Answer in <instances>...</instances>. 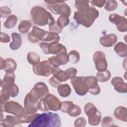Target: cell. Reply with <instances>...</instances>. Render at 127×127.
<instances>
[{"mask_svg": "<svg viewBox=\"0 0 127 127\" xmlns=\"http://www.w3.org/2000/svg\"><path fill=\"white\" fill-rule=\"evenodd\" d=\"M28 127H60L61 121L58 114L52 113L38 114Z\"/></svg>", "mask_w": 127, "mask_h": 127, "instance_id": "1", "label": "cell"}, {"mask_svg": "<svg viewBox=\"0 0 127 127\" xmlns=\"http://www.w3.org/2000/svg\"><path fill=\"white\" fill-rule=\"evenodd\" d=\"M99 14V12L96 8L90 7L85 10L75 11L74 13L73 19L78 24L89 28L92 25Z\"/></svg>", "mask_w": 127, "mask_h": 127, "instance_id": "2", "label": "cell"}, {"mask_svg": "<svg viewBox=\"0 0 127 127\" xmlns=\"http://www.w3.org/2000/svg\"><path fill=\"white\" fill-rule=\"evenodd\" d=\"M31 15L33 23L39 26H45L55 20L50 12L39 6H35L32 8Z\"/></svg>", "mask_w": 127, "mask_h": 127, "instance_id": "3", "label": "cell"}, {"mask_svg": "<svg viewBox=\"0 0 127 127\" xmlns=\"http://www.w3.org/2000/svg\"><path fill=\"white\" fill-rule=\"evenodd\" d=\"M62 102L54 94L49 93L45 97L40 99L37 104L39 110L43 112L49 111H57L60 110Z\"/></svg>", "mask_w": 127, "mask_h": 127, "instance_id": "4", "label": "cell"}, {"mask_svg": "<svg viewBox=\"0 0 127 127\" xmlns=\"http://www.w3.org/2000/svg\"><path fill=\"white\" fill-rule=\"evenodd\" d=\"M47 7L53 13L68 17L71 14L70 7L64 1L45 0Z\"/></svg>", "mask_w": 127, "mask_h": 127, "instance_id": "5", "label": "cell"}, {"mask_svg": "<svg viewBox=\"0 0 127 127\" xmlns=\"http://www.w3.org/2000/svg\"><path fill=\"white\" fill-rule=\"evenodd\" d=\"M49 93V89L46 84L42 82L36 83L33 88L28 93L30 97L36 102L45 97Z\"/></svg>", "mask_w": 127, "mask_h": 127, "instance_id": "6", "label": "cell"}, {"mask_svg": "<svg viewBox=\"0 0 127 127\" xmlns=\"http://www.w3.org/2000/svg\"><path fill=\"white\" fill-rule=\"evenodd\" d=\"M2 112L12 114L16 116H20L26 113L24 108L17 102L9 101L4 104L0 105Z\"/></svg>", "mask_w": 127, "mask_h": 127, "instance_id": "7", "label": "cell"}, {"mask_svg": "<svg viewBox=\"0 0 127 127\" xmlns=\"http://www.w3.org/2000/svg\"><path fill=\"white\" fill-rule=\"evenodd\" d=\"M33 71L37 75L48 77L53 74V66L49 60H45L33 65Z\"/></svg>", "mask_w": 127, "mask_h": 127, "instance_id": "8", "label": "cell"}, {"mask_svg": "<svg viewBox=\"0 0 127 127\" xmlns=\"http://www.w3.org/2000/svg\"><path fill=\"white\" fill-rule=\"evenodd\" d=\"M85 78V76H75L70 80L75 92L78 95L84 96L88 92V87Z\"/></svg>", "mask_w": 127, "mask_h": 127, "instance_id": "9", "label": "cell"}, {"mask_svg": "<svg viewBox=\"0 0 127 127\" xmlns=\"http://www.w3.org/2000/svg\"><path fill=\"white\" fill-rule=\"evenodd\" d=\"M42 52L46 55H58L62 51H67L65 46L60 43H49L41 42L39 44Z\"/></svg>", "mask_w": 127, "mask_h": 127, "instance_id": "10", "label": "cell"}, {"mask_svg": "<svg viewBox=\"0 0 127 127\" xmlns=\"http://www.w3.org/2000/svg\"><path fill=\"white\" fill-rule=\"evenodd\" d=\"M109 21L116 24L118 30L121 32L127 31V19L123 16L116 13H112L109 15Z\"/></svg>", "mask_w": 127, "mask_h": 127, "instance_id": "11", "label": "cell"}, {"mask_svg": "<svg viewBox=\"0 0 127 127\" xmlns=\"http://www.w3.org/2000/svg\"><path fill=\"white\" fill-rule=\"evenodd\" d=\"M93 60L95 67L98 71H103L107 69L108 64L105 53L101 51H96L93 55Z\"/></svg>", "mask_w": 127, "mask_h": 127, "instance_id": "12", "label": "cell"}, {"mask_svg": "<svg viewBox=\"0 0 127 127\" xmlns=\"http://www.w3.org/2000/svg\"><path fill=\"white\" fill-rule=\"evenodd\" d=\"M48 60L53 67H59L61 65H65L69 62L67 51H62L56 55V56L50 57Z\"/></svg>", "mask_w": 127, "mask_h": 127, "instance_id": "13", "label": "cell"}, {"mask_svg": "<svg viewBox=\"0 0 127 127\" xmlns=\"http://www.w3.org/2000/svg\"><path fill=\"white\" fill-rule=\"evenodd\" d=\"M47 32L48 31L34 26L33 27L32 31L28 35V39L32 43H37L39 41H43Z\"/></svg>", "mask_w": 127, "mask_h": 127, "instance_id": "14", "label": "cell"}, {"mask_svg": "<svg viewBox=\"0 0 127 127\" xmlns=\"http://www.w3.org/2000/svg\"><path fill=\"white\" fill-rule=\"evenodd\" d=\"M85 82L88 87V92L94 95L100 93V87L98 84V81L96 77L93 76H85Z\"/></svg>", "mask_w": 127, "mask_h": 127, "instance_id": "15", "label": "cell"}, {"mask_svg": "<svg viewBox=\"0 0 127 127\" xmlns=\"http://www.w3.org/2000/svg\"><path fill=\"white\" fill-rule=\"evenodd\" d=\"M38 103L34 101L27 93L25 97L24 104L25 112L29 114L35 113L38 110L37 106Z\"/></svg>", "mask_w": 127, "mask_h": 127, "instance_id": "16", "label": "cell"}, {"mask_svg": "<svg viewBox=\"0 0 127 127\" xmlns=\"http://www.w3.org/2000/svg\"><path fill=\"white\" fill-rule=\"evenodd\" d=\"M111 83L114 89L120 93H126L127 92V85L124 79L120 77L116 76L112 79Z\"/></svg>", "mask_w": 127, "mask_h": 127, "instance_id": "17", "label": "cell"}, {"mask_svg": "<svg viewBox=\"0 0 127 127\" xmlns=\"http://www.w3.org/2000/svg\"><path fill=\"white\" fill-rule=\"evenodd\" d=\"M118 41V37L115 34H109L102 36L100 38V44L105 47L114 46Z\"/></svg>", "mask_w": 127, "mask_h": 127, "instance_id": "18", "label": "cell"}, {"mask_svg": "<svg viewBox=\"0 0 127 127\" xmlns=\"http://www.w3.org/2000/svg\"><path fill=\"white\" fill-rule=\"evenodd\" d=\"M19 119L17 116L7 115L0 122V126L2 127H15L20 125Z\"/></svg>", "mask_w": 127, "mask_h": 127, "instance_id": "19", "label": "cell"}, {"mask_svg": "<svg viewBox=\"0 0 127 127\" xmlns=\"http://www.w3.org/2000/svg\"><path fill=\"white\" fill-rule=\"evenodd\" d=\"M53 76L61 83L65 82L69 79L66 70H63L59 67H53Z\"/></svg>", "mask_w": 127, "mask_h": 127, "instance_id": "20", "label": "cell"}, {"mask_svg": "<svg viewBox=\"0 0 127 127\" xmlns=\"http://www.w3.org/2000/svg\"><path fill=\"white\" fill-rule=\"evenodd\" d=\"M115 117L119 120L127 122V109L125 107L119 106L115 109L114 112Z\"/></svg>", "mask_w": 127, "mask_h": 127, "instance_id": "21", "label": "cell"}, {"mask_svg": "<svg viewBox=\"0 0 127 127\" xmlns=\"http://www.w3.org/2000/svg\"><path fill=\"white\" fill-rule=\"evenodd\" d=\"M15 74L13 73H5L3 79L1 80V87L2 88L15 84Z\"/></svg>", "mask_w": 127, "mask_h": 127, "instance_id": "22", "label": "cell"}, {"mask_svg": "<svg viewBox=\"0 0 127 127\" xmlns=\"http://www.w3.org/2000/svg\"><path fill=\"white\" fill-rule=\"evenodd\" d=\"M17 64L16 62L11 58L4 59V66L3 70L6 73H13L16 69Z\"/></svg>", "mask_w": 127, "mask_h": 127, "instance_id": "23", "label": "cell"}, {"mask_svg": "<svg viewBox=\"0 0 127 127\" xmlns=\"http://www.w3.org/2000/svg\"><path fill=\"white\" fill-rule=\"evenodd\" d=\"M11 36L12 41L10 43L9 47L12 50H16L19 49L21 45V37L17 33H12Z\"/></svg>", "mask_w": 127, "mask_h": 127, "instance_id": "24", "label": "cell"}, {"mask_svg": "<svg viewBox=\"0 0 127 127\" xmlns=\"http://www.w3.org/2000/svg\"><path fill=\"white\" fill-rule=\"evenodd\" d=\"M114 50L117 54L120 57H126L127 55V46L122 42H118L115 46Z\"/></svg>", "mask_w": 127, "mask_h": 127, "instance_id": "25", "label": "cell"}, {"mask_svg": "<svg viewBox=\"0 0 127 127\" xmlns=\"http://www.w3.org/2000/svg\"><path fill=\"white\" fill-rule=\"evenodd\" d=\"M57 90L59 94L62 97L68 96L71 91L70 86L67 84L59 85L57 87Z\"/></svg>", "mask_w": 127, "mask_h": 127, "instance_id": "26", "label": "cell"}, {"mask_svg": "<svg viewBox=\"0 0 127 127\" xmlns=\"http://www.w3.org/2000/svg\"><path fill=\"white\" fill-rule=\"evenodd\" d=\"M60 40V37L59 34L52 33L51 32H47L45 37L43 40V42H47L49 43H58Z\"/></svg>", "mask_w": 127, "mask_h": 127, "instance_id": "27", "label": "cell"}, {"mask_svg": "<svg viewBox=\"0 0 127 127\" xmlns=\"http://www.w3.org/2000/svg\"><path fill=\"white\" fill-rule=\"evenodd\" d=\"M111 73L108 69L103 71H98L96 74V78L97 81L100 82H105L108 81L111 78Z\"/></svg>", "mask_w": 127, "mask_h": 127, "instance_id": "28", "label": "cell"}, {"mask_svg": "<svg viewBox=\"0 0 127 127\" xmlns=\"http://www.w3.org/2000/svg\"><path fill=\"white\" fill-rule=\"evenodd\" d=\"M66 113H67L70 117H76L81 114V109L80 107L74 104L72 102L68 107Z\"/></svg>", "mask_w": 127, "mask_h": 127, "instance_id": "29", "label": "cell"}, {"mask_svg": "<svg viewBox=\"0 0 127 127\" xmlns=\"http://www.w3.org/2000/svg\"><path fill=\"white\" fill-rule=\"evenodd\" d=\"M84 110L85 114L88 117L94 115L98 111L94 104L90 102L87 103L85 105Z\"/></svg>", "mask_w": 127, "mask_h": 127, "instance_id": "30", "label": "cell"}, {"mask_svg": "<svg viewBox=\"0 0 127 127\" xmlns=\"http://www.w3.org/2000/svg\"><path fill=\"white\" fill-rule=\"evenodd\" d=\"M17 22V17L14 14L9 16L5 21L3 23V26L6 29H11L13 28Z\"/></svg>", "mask_w": 127, "mask_h": 127, "instance_id": "31", "label": "cell"}, {"mask_svg": "<svg viewBox=\"0 0 127 127\" xmlns=\"http://www.w3.org/2000/svg\"><path fill=\"white\" fill-rule=\"evenodd\" d=\"M27 59L29 63L33 65L39 63L40 61V56L33 52H30L27 54Z\"/></svg>", "mask_w": 127, "mask_h": 127, "instance_id": "32", "label": "cell"}, {"mask_svg": "<svg viewBox=\"0 0 127 127\" xmlns=\"http://www.w3.org/2000/svg\"><path fill=\"white\" fill-rule=\"evenodd\" d=\"M32 27V23L29 20H23L19 24L18 29L21 33H26Z\"/></svg>", "mask_w": 127, "mask_h": 127, "instance_id": "33", "label": "cell"}, {"mask_svg": "<svg viewBox=\"0 0 127 127\" xmlns=\"http://www.w3.org/2000/svg\"><path fill=\"white\" fill-rule=\"evenodd\" d=\"M101 119V114L98 110L94 115L88 117V123L91 126H97L99 125Z\"/></svg>", "mask_w": 127, "mask_h": 127, "instance_id": "34", "label": "cell"}, {"mask_svg": "<svg viewBox=\"0 0 127 127\" xmlns=\"http://www.w3.org/2000/svg\"><path fill=\"white\" fill-rule=\"evenodd\" d=\"M88 0H75L74 6L78 11H83L89 8L90 6Z\"/></svg>", "mask_w": 127, "mask_h": 127, "instance_id": "35", "label": "cell"}, {"mask_svg": "<svg viewBox=\"0 0 127 127\" xmlns=\"http://www.w3.org/2000/svg\"><path fill=\"white\" fill-rule=\"evenodd\" d=\"M68 61L71 64H76L80 60V55L76 50L70 51L67 54Z\"/></svg>", "mask_w": 127, "mask_h": 127, "instance_id": "36", "label": "cell"}, {"mask_svg": "<svg viewBox=\"0 0 127 127\" xmlns=\"http://www.w3.org/2000/svg\"><path fill=\"white\" fill-rule=\"evenodd\" d=\"M2 88L5 89L9 92L10 97L13 98L17 96V95L19 93V88L17 85H16L15 84H12L8 86L3 87Z\"/></svg>", "mask_w": 127, "mask_h": 127, "instance_id": "37", "label": "cell"}, {"mask_svg": "<svg viewBox=\"0 0 127 127\" xmlns=\"http://www.w3.org/2000/svg\"><path fill=\"white\" fill-rule=\"evenodd\" d=\"M49 28L51 32L59 34L62 32L63 29L60 28L55 20L52 21L49 24Z\"/></svg>", "mask_w": 127, "mask_h": 127, "instance_id": "38", "label": "cell"}, {"mask_svg": "<svg viewBox=\"0 0 127 127\" xmlns=\"http://www.w3.org/2000/svg\"><path fill=\"white\" fill-rule=\"evenodd\" d=\"M10 94L9 92L5 89L2 88V90L0 92V105L4 104L6 102H7L10 98Z\"/></svg>", "mask_w": 127, "mask_h": 127, "instance_id": "39", "label": "cell"}, {"mask_svg": "<svg viewBox=\"0 0 127 127\" xmlns=\"http://www.w3.org/2000/svg\"><path fill=\"white\" fill-rule=\"evenodd\" d=\"M57 23L60 28L63 29V28L69 24V19L67 17L60 16L57 19Z\"/></svg>", "mask_w": 127, "mask_h": 127, "instance_id": "40", "label": "cell"}, {"mask_svg": "<svg viewBox=\"0 0 127 127\" xmlns=\"http://www.w3.org/2000/svg\"><path fill=\"white\" fill-rule=\"evenodd\" d=\"M117 6L118 3L116 1L113 0H107L105 3L104 8L107 11H111L115 10L117 8Z\"/></svg>", "mask_w": 127, "mask_h": 127, "instance_id": "41", "label": "cell"}, {"mask_svg": "<svg viewBox=\"0 0 127 127\" xmlns=\"http://www.w3.org/2000/svg\"><path fill=\"white\" fill-rule=\"evenodd\" d=\"M101 126L103 127H109L113 126V119L111 117H105L101 121Z\"/></svg>", "mask_w": 127, "mask_h": 127, "instance_id": "42", "label": "cell"}, {"mask_svg": "<svg viewBox=\"0 0 127 127\" xmlns=\"http://www.w3.org/2000/svg\"><path fill=\"white\" fill-rule=\"evenodd\" d=\"M0 15L2 18H5L8 17L10 16L11 11L10 8L7 6H2L0 8Z\"/></svg>", "mask_w": 127, "mask_h": 127, "instance_id": "43", "label": "cell"}, {"mask_svg": "<svg viewBox=\"0 0 127 127\" xmlns=\"http://www.w3.org/2000/svg\"><path fill=\"white\" fill-rule=\"evenodd\" d=\"M86 120L83 117H79L76 119L74 123V126L75 127H84L86 126Z\"/></svg>", "mask_w": 127, "mask_h": 127, "instance_id": "44", "label": "cell"}, {"mask_svg": "<svg viewBox=\"0 0 127 127\" xmlns=\"http://www.w3.org/2000/svg\"><path fill=\"white\" fill-rule=\"evenodd\" d=\"M67 73V74L69 76V79H71L73 77L76 76L77 70L76 68L74 67H70L67 68V69L65 70Z\"/></svg>", "mask_w": 127, "mask_h": 127, "instance_id": "45", "label": "cell"}, {"mask_svg": "<svg viewBox=\"0 0 127 127\" xmlns=\"http://www.w3.org/2000/svg\"><path fill=\"white\" fill-rule=\"evenodd\" d=\"M10 38L8 34L3 32L0 33V41L1 43H6L10 42Z\"/></svg>", "mask_w": 127, "mask_h": 127, "instance_id": "46", "label": "cell"}, {"mask_svg": "<svg viewBox=\"0 0 127 127\" xmlns=\"http://www.w3.org/2000/svg\"><path fill=\"white\" fill-rule=\"evenodd\" d=\"M50 84L53 87H58V86L61 84V82L59 81L54 76L51 77L49 80Z\"/></svg>", "mask_w": 127, "mask_h": 127, "instance_id": "47", "label": "cell"}, {"mask_svg": "<svg viewBox=\"0 0 127 127\" xmlns=\"http://www.w3.org/2000/svg\"><path fill=\"white\" fill-rule=\"evenodd\" d=\"M89 2L99 7H102L106 3V0H91L89 1Z\"/></svg>", "mask_w": 127, "mask_h": 127, "instance_id": "48", "label": "cell"}, {"mask_svg": "<svg viewBox=\"0 0 127 127\" xmlns=\"http://www.w3.org/2000/svg\"><path fill=\"white\" fill-rule=\"evenodd\" d=\"M0 69H3L4 66V60H3L1 57L0 58Z\"/></svg>", "mask_w": 127, "mask_h": 127, "instance_id": "49", "label": "cell"}]
</instances>
